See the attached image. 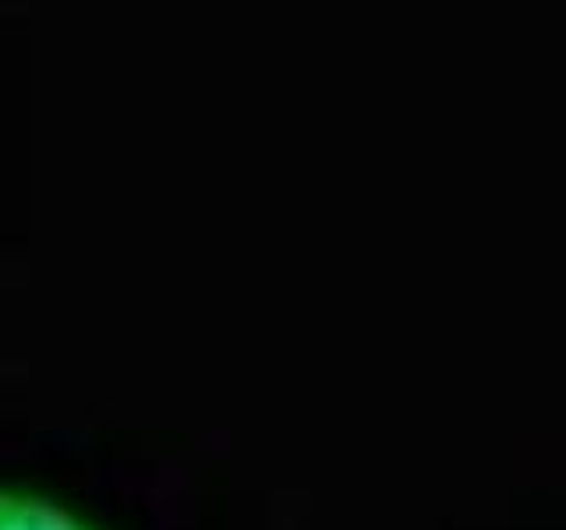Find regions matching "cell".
<instances>
[{
  "label": "cell",
  "instance_id": "1",
  "mask_svg": "<svg viewBox=\"0 0 566 530\" xmlns=\"http://www.w3.org/2000/svg\"><path fill=\"white\" fill-rule=\"evenodd\" d=\"M0 530H93L71 509L29 491L0 488Z\"/></svg>",
  "mask_w": 566,
  "mask_h": 530
}]
</instances>
